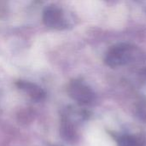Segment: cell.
I'll use <instances>...</instances> for the list:
<instances>
[{
  "label": "cell",
  "instance_id": "4",
  "mask_svg": "<svg viewBox=\"0 0 146 146\" xmlns=\"http://www.w3.org/2000/svg\"><path fill=\"white\" fill-rule=\"evenodd\" d=\"M17 87L28 95L33 100L40 102L46 97L45 92L38 85L27 80H19L16 82Z\"/></svg>",
  "mask_w": 146,
  "mask_h": 146
},
{
  "label": "cell",
  "instance_id": "2",
  "mask_svg": "<svg viewBox=\"0 0 146 146\" xmlns=\"http://www.w3.org/2000/svg\"><path fill=\"white\" fill-rule=\"evenodd\" d=\"M42 20L46 27L56 31H62L73 27L75 21L72 14L56 4H50L44 8Z\"/></svg>",
  "mask_w": 146,
  "mask_h": 146
},
{
  "label": "cell",
  "instance_id": "6",
  "mask_svg": "<svg viewBox=\"0 0 146 146\" xmlns=\"http://www.w3.org/2000/svg\"><path fill=\"white\" fill-rule=\"evenodd\" d=\"M121 146H140L142 139L135 136H125L120 140Z\"/></svg>",
  "mask_w": 146,
  "mask_h": 146
},
{
  "label": "cell",
  "instance_id": "1",
  "mask_svg": "<svg viewBox=\"0 0 146 146\" xmlns=\"http://www.w3.org/2000/svg\"><path fill=\"white\" fill-rule=\"evenodd\" d=\"M145 54L137 46L121 43L111 47L105 55V63L113 68H121L131 64H134L143 61Z\"/></svg>",
  "mask_w": 146,
  "mask_h": 146
},
{
  "label": "cell",
  "instance_id": "3",
  "mask_svg": "<svg viewBox=\"0 0 146 146\" xmlns=\"http://www.w3.org/2000/svg\"><path fill=\"white\" fill-rule=\"evenodd\" d=\"M68 95L78 104L88 105L94 102L96 97L92 89L83 80H73L68 87Z\"/></svg>",
  "mask_w": 146,
  "mask_h": 146
},
{
  "label": "cell",
  "instance_id": "5",
  "mask_svg": "<svg viewBox=\"0 0 146 146\" xmlns=\"http://www.w3.org/2000/svg\"><path fill=\"white\" fill-rule=\"evenodd\" d=\"M61 135L68 142H73L77 139V132L74 128V123L63 120L61 126Z\"/></svg>",
  "mask_w": 146,
  "mask_h": 146
}]
</instances>
